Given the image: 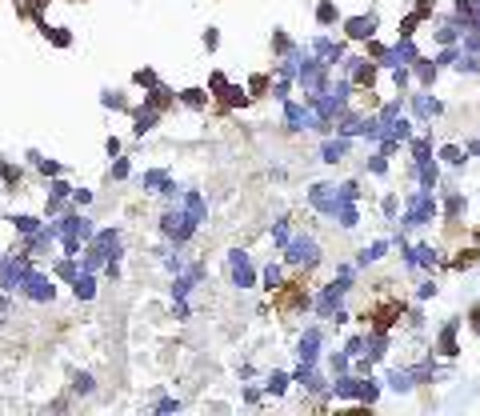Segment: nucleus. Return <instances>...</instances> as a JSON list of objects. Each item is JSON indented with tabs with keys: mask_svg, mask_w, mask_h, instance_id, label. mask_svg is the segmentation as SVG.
Wrapping results in <instances>:
<instances>
[{
	"mask_svg": "<svg viewBox=\"0 0 480 416\" xmlns=\"http://www.w3.org/2000/svg\"><path fill=\"white\" fill-rule=\"evenodd\" d=\"M16 297L28 301V304H52V301H56V277H52V273H41V268L32 264V268L24 273Z\"/></svg>",
	"mask_w": 480,
	"mask_h": 416,
	"instance_id": "f257e3e1",
	"label": "nucleus"
},
{
	"mask_svg": "<svg viewBox=\"0 0 480 416\" xmlns=\"http://www.w3.org/2000/svg\"><path fill=\"white\" fill-rule=\"evenodd\" d=\"M24 161H28V168H32L36 176H45V181H52V176H65V172H69L65 164L52 161V157H45L41 148H28V152H24Z\"/></svg>",
	"mask_w": 480,
	"mask_h": 416,
	"instance_id": "f03ea898",
	"label": "nucleus"
},
{
	"mask_svg": "<svg viewBox=\"0 0 480 416\" xmlns=\"http://www.w3.org/2000/svg\"><path fill=\"white\" fill-rule=\"evenodd\" d=\"M24 181H28V172H24V164L8 161V157H0V185H4V192H21Z\"/></svg>",
	"mask_w": 480,
	"mask_h": 416,
	"instance_id": "7ed1b4c3",
	"label": "nucleus"
},
{
	"mask_svg": "<svg viewBox=\"0 0 480 416\" xmlns=\"http://www.w3.org/2000/svg\"><path fill=\"white\" fill-rule=\"evenodd\" d=\"M4 224H12L16 236H32V232L45 229V216H36V212H8V216H4Z\"/></svg>",
	"mask_w": 480,
	"mask_h": 416,
	"instance_id": "20e7f679",
	"label": "nucleus"
},
{
	"mask_svg": "<svg viewBox=\"0 0 480 416\" xmlns=\"http://www.w3.org/2000/svg\"><path fill=\"white\" fill-rule=\"evenodd\" d=\"M157 124H160V113H157V108H148V104L133 108V132H137V137H148Z\"/></svg>",
	"mask_w": 480,
	"mask_h": 416,
	"instance_id": "39448f33",
	"label": "nucleus"
},
{
	"mask_svg": "<svg viewBox=\"0 0 480 416\" xmlns=\"http://www.w3.org/2000/svg\"><path fill=\"white\" fill-rule=\"evenodd\" d=\"M52 277L56 280H65V284H72V280L80 277V256H56V260H52Z\"/></svg>",
	"mask_w": 480,
	"mask_h": 416,
	"instance_id": "423d86ee",
	"label": "nucleus"
},
{
	"mask_svg": "<svg viewBox=\"0 0 480 416\" xmlns=\"http://www.w3.org/2000/svg\"><path fill=\"white\" fill-rule=\"evenodd\" d=\"M144 104L148 108H157V113H164V108H172L176 104V96H172V89H164V84H152V89H144Z\"/></svg>",
	"mask_w": 480,
	"mask_h": 416,
	"instance_id": "0eeeda50",
	"label": "nucleus"
},
{
	"mask_svg": "<svg viewBox=\"0 0 480 416\" xmlns=\"http://www.w3.org/2000/svg\"><path fill=\"white\" fill-rule=\"evenodd\" d=\"M72 297H76L80 304L96 301V273H84V268H80V277L72 280Z\"/></svg>",
	"mask_w": 480,
	"mask_h": 416,
	"instance_id": "6e6552de",
	"label": "nucleus"
},
{
	"mask_svg": "<svg viewBox=\"0 0 480 416\" xmlns=\"http://www.w3.org/2000/svg\"><path fill=\"white\" fill-rule=\"evenodd\" d=\"M100 104H104L108 113H133V104H128V96L120 93V89H104V93H100Z\"/></svg>",
	"mask_w": 480,
	"mask_h": 416,
	"instance_id": "1a4fd4ad",
	"label": "nucleus"
},
{
	"mask_svg": "<svg viewBox=\"0 0 480 416\" xmlns=\"http://www.w3.org/2000/svg\"><path fill=\"white\" fill-rule=\"evenodd\" d=\"M41 36H45L52 48H72V28H65V24H48Z\"/></svg>",
	"mask_w": 480,
	"mask_h": 416,
	"instance_id": "9d476101",
	"label": "nucleus"
},
{
	"mask_svg": "<svg viewBox=\"0 0 480 416\" xmlns=\"http://www.w3.org/2000/svg\"><path fill=\"white\" fill-rule=\"evenodd\" d=\"M69 393L72 396H92V393H96V376H92V372H72Z\"/></svg>",
	"mask_w": 480,
	"mask_h": 416,
	"instance_id": "9b49d317",
	"label": "nucleus"
},
{
	"mask_svg": "<svg viewBox=\"0 0 480 416\" xmlns=\"http://www.w3.org/2000/svg\"><path fill=\"white\" fill-rule=\"evenodd\" d=\"M128 176H133V161H128V157H113V164H108V181L120 185V181H128Z\"/></svg>",
	"mask_w": 480,
	"mask_h": 416,
	"instance_id": "f8f14e48",
	"label": "nucleus"
},
{
	"mask_svg": "<svg viewBox=\"0 0 480 416\" xmlns=\"http://www.w3.org/2000/svg\"><path fill=\"white\" fill-rule=\"evenodd\" d=\"M176 100H181V104H188V108H205V104H208V93H205V89H184Z\"/></svg>",
	"mask_w": 480,
	"mask_h": 416,
	"instance_id": "ddd939ff",
	"label": "nucleus"
},
{
	"mask_svg": "<svg viewBox=\"0 0 480 416\" xmlns=\"http://www.w3.org/2000/svg\"><path fill=\"white\" fill-rule=\"evenodd\" d=\"M92 200H96V192H92V188H72V196H69V205L80 208V212H84V208H92Z\"/></svg>",
	"mask_w": 480,
	"mask_h": 416,
	"instance_id": "4468645a",
	"label": "nucleus"
},
{
	"mask_svg": "<svg viewBox=\"0 0 480 416\" xmlns=\"http://www.w3.org/2000/svg\"><path fill=\"white\" fill-rule=\"evenodd\" d=\"M45 196H60V200H69V196H72V185L65 181V176H52V181H48V192H45Z\"/></svg>",
	"mask_w": 480,
	"mask_h": 416,
	"instance_id": "2eb2a0df",
	"label": "nucleus"
},
{
	"mask_svg": "<svg viewBox=\"0 0 480 416\" xmlns=\"http://www.w3.org/2000/svg\"><path fill=\"white\" fill-rule=\"evenodd\" d=\"M133 84H140V89H152V84H157V72H152V69H137V72H133Z\"/></svg>",
	"mask_w": 480,
	"mask_h": 416,
	"instance_id": "dca6fc26",
	"label": "nucleus"
},
{
	"mask_svg": "<svg viewBox=\"0 0 480 416\" xmlns=\"http://www.w3.org/2000/svg\"><path fill=\"white\" fill-rule=\"evenodd\" d=\"M12 308H16V297H12V292H0V321H8Z\"/></svg>",
	"mask_w": 480,
	"mask_h": 416,
	"instance_id": "f3484780",
	"label": "nucleus"
},
{
	"mask_svg": "<svg viewBox=\"0 0 480 416\" xmlns=\"http://www.w3.org/2000/svg\"><path fill=\"white\" fill-rule=\"evenodd\" d=\"M104 152H108V157H120V140L108 137V140H104Z\"/></svg>",
	"mask_w": 480,
	"mask_h": 416,
	"instance_id": "a211bd4d",
	"label": "nucleus"
},
{
	"mask_svg": "<svg viewBox=\"0 0 480 416\" xmlns=\"http://www.w3.org/2000/svg\"><path fill=\"white\" fill-rule=\"evenodd\" d=\"M176 408H181L176 400H160V404H157V413H176Z\"/></svg>",
	"mask_w": 480,
	"mask_h": 416,
	"instance_id": "6ab92c4d",
	"label": "nucleus"
},
{
	"mask_svg": "<svg viewBox=\"0 0 480 416\" xmlns=\"http://www.w3.org/2000/svg\"><path fill=\"white\" fill-rule=\"evenodd\" d=\"M0 196H8V192H4V185H0Z\"/></svg>",
	"mask_w": 480,
	"mask_h": 416,
	"instance_id": "aec40b11",
	"label": "nucleus"
}]
</instances>
